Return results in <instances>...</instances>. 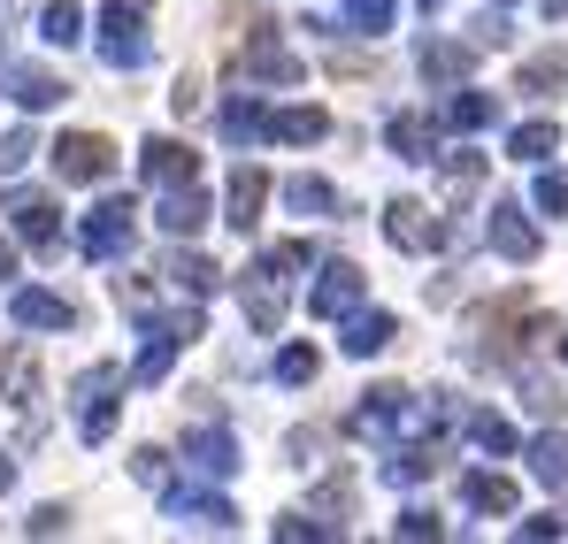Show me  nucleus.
<instances>
[{"mask_svg":"<svg viewBox=\"0 0 568 544\" xmlns=\"http://www.w3.org/2000/svg\"><path fill=\"white\" fill-rule=\"evenodd\" d=\"M307 261H315V246H307V238H292V246H270V254L246 269V322H254L262 338H270V330L284 322V291H292V269H307Z\"/></svg>","mask_w":568,"mask_h":544,"instance_id":"nucleus-1","label":"nucleus"},{"mask_svg":"<svg viewBox=\"0 0 568 544\" xmlns=\"http://www.w3.org/2000/svg\"><path fill=\"white\" fill-rule=\"evenodd\" d=\"M146 8H154V0H100V62H108V70H123V78L154 62Z\"/></svg>","mask_w":568,"mask_h":544,"instance_id":"nucleus-2","label":"nucleus"},{"mask_svg":"<svg viewBox=\"0 0 568 544\" xmlns=\"http://www.w3.org/2000/svg\"><path fill=\"white\" fill-rule=\"evenodd\" d=\"M123 383H131V376L108 368V361H93L70 383V399H78V438H85V445H108V438H115V407H123L115 391H123Z\"/></svg>","mask_w":568,"mask_h":544,"instance_id":"nucleus-3","label":"nucleus"},{"mask_svg":"<svg viewBox=\"0 0 568 544\" xmlns=\"http://www.w3.org/2000/svg\"><path fill=\"white\" fill-rule=\"evenodd\" d=\"M47 154H54V177L62 184H108L115 177V146L100 131H62Z\"/></svg>","mask_w":568,"mask_h":544,"instance_id":"nucleus-4","label":"nucleus"},{"mask_svg":"<svg viewBox=\"0 0 568 544\" xmlns=\"http://www.w3.org/2000/svg\"><path fill=\"white\" fill-rule=\"evenodd\" d=\"M231 70H239L246 85H300V78H307V62L284 47L277 31H254V39L239 47V62H231Z\"/></svg>","mask_w":568,"mask_h":544,"instance_id":"nucleus-5","label":"nucleus"},{"mask_svg":"<svg viewBox=\"0 0 568 544\" xmlns=\"http://www.w3.org/2000/svg\"><path fill=\"white\" fill-rule=\"evenodd\" d=\"M131 238H139V207H131V199H100L93 215H85V230H78V246H85L93 261H123Z\"/></svg>","mask_w":568,"mask_h":544,"instance_id":"nucleus-6","label":"nucleus"},{"mask_svg":"<svg viewBox=\"0 0 568 544\" xmlns=\"http://www.w3.org/2000/svg\"><path fill=\"white\" fill-rule=\"evenodd\" d=\"M162 514L170 522H185V530H239V514H231V499L223 491H207V483H162Z\"/></svg>","mask_w":568,"mask_h":544,"instance_id":"nucleus-7","label":"nucleus"},{"mask_svg":"<svg viewBox=\"0 0 568 544\" xmlns=\"http://www.w3.org/2000/svg\"><path fill=\"white\" fill-rule=\"evenodd\" d=\"M185 468L192 475H207V483H231L246 453H239V438L223 430V422H207V430H185Z\"/></svg>","mask_w":568,"mask_h":544,"instance_id":"nucleus-8","label":"nucleus"},{"mask_svg":"<svg viewBox=\"0 0 568 544\" xmlns=\"http://www.w3.org/2000/svg\"><path fill=\"white\" fill-rule=\"evenodd\" d=\"M384 238H392L399 254H438V246H446V223H438L423 199H392V207H384Z\"/></svg>","mask_w":568,"mask_h":544,"instance_id":"nucleus-9","label":"nucleus"},{"mask_svg":"<svg viewBox=\"0 0 568 544\" xmlns=\"http://www.w3.org/2000/svg\"><path fill=\"white\" fill-rule=\"evenodd\" d=\"M484 238H491V254L499 261H538V223L523 215V199H491V223H484Z\"/></svg>","mask_w":568,"mask_h":544,"instance_id":"nucleus-10","label":"nucleus"},{"mask_svg":"<svg viewBox=\"0 0 568 544\" xmlns=\"http://www.w3.org/2000/svg\"><path fill=\"white\" fill-rule=\"evenodd\" d=\"M362 291H369V276L354 269V261H323V276L307 284V315H323V322H331V315H354Z\"/></svg>","mask_w":568,"mask_h":544,"instance_id":"nucleus-11","label":"nucleus"},{"mask_svg":"<svg viewBox=\"0 0 568 544\" xmlns=\"http://www.w3.org/2000/svg\"><path fill=\"white\" fill-rule=\"evenodd\" d=\"M0 207H8V223H16V238H23V246L62 254V215H54V199H39V192H8Z\"/></svg>","mask_w":568,"mask_h":544,"instance_id":"nucleus-12","label":"nucleus"},{"mask_svg":"<svg viewBox=\"0 0 568 544\" xmlns=\"http://www.w3.org/2000/svg\"><path fill=\"white\" fill-rule=\"evenodd\" d=\"M8 315H16L23 330H78V307H70L62 291H47V284H16V291H8Z\"/></svg>","mask_w":568,"mask_h":544,"instance_id":"nucleus-13","label":"nucleus"},{"mask_svg":"<svg viewBox=\"0 0 568 544\" xmlns=\"http://www.w3.org/2000/svg\"><path fill=\"white\" fill-rule=\"evenodd\" d=\"M384 146H392L399 162H438V115H423V107H399V115L384 123Z\"/></svg>","mask_w":568,"mask_h":544,"instance_id":"nucleus-14","label":"nucleus"},{"mask_svg":"<svg viewBox=\"0 0 568 544\" xmlns=\"http://www.w3.org/2000/svg\"><path fill=\"white\" fill-rule=\"evenodd\" d=\"M139 177L162 184V192H170V184H192L200 177V154L178 146V138H146V146H139Z\"/></svg>","mask_w":568,"mask_h":544,"instance_id":"nucleus-15","label":"nucleus"},{"mask_svg":"<svg viewBox=\"0 0 568 544\" xmlns=\"http://www.w3.org/2000/svg\"><path fill=\"white\" fill-rule=\"evenodd\" d=\"M0 85H8L16 107H31V115H39V107H54V100H70V85H62L54 70H31V62H0Z\"/></svg>","mask_w":568,"mask_h":544,"instance_id":"nucleus-16","label":"nucleus"},{"mask_svg":"<svg viewBox=\"0 0 568 544\" xmlns=\"http://www.w3.org/2000/svg\"><path fill=\"white\" fill-rule=\"evenodd\" d=\"M491 123H499V100H491V92L454 85L438 100V131H491Z\"/></svg>","mask_w":568,"mask_h":544,"instance_id":"nucleus-17","label":"nucleus"},{"mask_svg":"<svg viewBox=\"0 0 568 544\" xmlns=\"http://www.w3.org/2000/svg\"><path fill=\"white\" fill-rule=\"evenodd\" d=\"M415 62H423V78H430V85H462V78L476 70V47H469V39H423V54H415Z\"/></svg>","mask_w":568,"mask_h":544,"instance_id":"nucleus-18","label":"nucleus"},{"mask_svg":"<svg viewBox=\"0 0 568 544\" xmlns=\"http://www.w3.org/2000/svg\"><path fill=\"white\" fill-rule=\"evenodd\" d=\"M262 199H270V170L239 162V177H231V199H223V207H231V230H239V238H246V230L262 223Z\"/></svg>","mask_w":568,"mask_h":544,"instance_id":"nucleus-19","label":"nucleus"},{"mask_svg":"<svg viewBox=\"0 0 568 544\" xmlns=\"http://www.w3.org/2000/svg\"><path fill=\"white\" fill-rule=\"evenodd\" d=\"M392 338H399V322H392L384 307H354V315H346V338H338V346H346L354 361H369V353H384Z\"/></svg>","mask_w":568,"mask_h":544,"instance_id":"nucleus-20","label":"nucleus"},{"mask_svg":"<svg viewBox=\"0 0 568 544\" xmlns=\"http://www.w3.org/2000/svg\"><path fill=\"white\" fill-rule=\"evenodd\" d=\"M154 223H162L170 238H200V223H207V192H200V184H170Z\"/></svg>","mask_w":568,"mask_h":544,"instance_id":"nucleus-21","label":"nucleus"},{"mask_svg":"<svg viewBox=\"0 0 568 544\" xmlns=\"http://www.w3.org/2000/svg\"><path fill=\"white\" fill-rule=\"evenodd\" d=\"M0 391H8V407H23V414L39 422V368H31V346H8V353H0Z\"/></svg>","mask_w":568,"mask_h":544,"instance_id":"nucleus-22","label":"nucleus"},{"mask_svg":"<svg viewBox=\"0 0 568 544\" xmlns=\"http://www.w3.org/2000/svg\"><path fill=\"white\" fill-rule=\"evenodd\" d=\"M215 123H223V138H231V146H254V138H270V107H262L254 92H231Z\"/></svg>","mask_w":568,"mask_h":544,"instance_id":"nucleus-23","label":"nucleus"},{"mask_svg":"<svg viewBox=\"0 0 568 544\" xmlns=\"http://www.w3.org/2000/svg\"><path fill=\"white\" fill-rule=\"evenodd\" d=\"M507 154H515V162H554V154H561V123H554V115L515 123V131H507Z\"/></svg>","mask_w":568,"mask_h":544,"instance_id":"nucleus-24","label":"nucleus"},{"mask_svg":"<svg viewBox=\"0 0 568 544\" xmlns=\"http://www.w3.org/2000/svg\"><path fill=\"white\" fill-rule=\"evenodd\" d=\"M178 353H185V338H170L162 322H146V346H139V361H131V383H162Z\"/></svg>","mask_w":568,"mask_h":544,"instance_id":"nucleus-25","label":"nucleus"},{"mask_svg":"<svg viewBox=\"0 0 568 544\" xmlns=\"http://www.w3.org/2000/svg\"><path fill=\"white\" fill-rule=\"evenodd\" d=\"M323 131H331L323 107H270V138H284V146H315Z\"/></svg>","mask_w":568,"mask_h":544,"instance_id":"nucleus-26","label":"nucleus"},{"mask_svg":"<svg viewBox=\"0 0 568 544\" xmlns=\"http://www.w3.org/2000/svg\"><path fill=\"white\" fill-rule=\"evenodd\" d=\"M523 460H530V475H538L546 491H561V483H568V438H561V430L530 438V445H523Z\"/></svg>","mask_w":568,"mask_h":544,"instance_id":"nucleus-27","label":"nucleus"},{"mask_svg":"<svg viewBox=\"0 0 568 544\" xmlns=\"http://www.w3.org/2000/svg\"><path fill=\"white\" fill-rule=\"evenodd\" d=\"M462 499H469L476 514H515V483L491 475V468H469V475H462Z\"/></svg>","mask_w":568,"mask_h":544,"instance_id":"nucleus-28","label":"nucleus"},{"mask_svg":"<svg viewBox=\"0 0 568 544\" xmlns=\"http://www.w3.org/2000/svg\"><path fill=\"white\" fill-rule=\"evenodd\" d=\"M162 276H170V284H178V291H192V299H207V291H215V284H223V269H215V261H207V254H185V246H178V254H170V261H162Z\"/></svg>","mask_w":568,"mask_h":544,"instance_id":"nucleus-29","label":"nucleus"},{"mask_svg":"<svg viewBox=\"0 0 568 544\" xmlns=\"http://www.w3.org/2000/svg\"><path fill=\"white\" fill-rule=\"evenodd\" d=\"M284 207H292V215H346V199L323 177H284Z\"/></svg>","mask_w":568,"mask_h":544,"instance_id":"nucleus-30","label":"nucleus"},{"mask_svg":"<svg viewBox=\"0 0 568 544\" xmlns=\"http://www.w3.org/2000/svg\"><path fill=\"white\" fill-rule=\"evenodd\" d=\"M39 39H47V47H78V39H85V8H78V0H47Z\"/></svg>","mask_w":568,"mask_h":544,"instance_id":"nucleus-31","label":"nucleus"},{"mask_svg":"<svg viewBox=\"0 0 568 544\" xmlns=\"http://www.w3.org/2000/svg\"><path fill=\"white\" fill-rule=\"evenodd\" d=\"M462 430H469V438L484 445V453H515V445H523V438H515V422H507V414H491V407L462 414Z\"/></svg>","mask_w":568,"mask_h":544,"instance_id":"nucleus-32","label":"nucleus"},{"mask_svg":"<svg viewBox=\"0 0 568 544\" xmlns=\"http://www.w3.org/2000/svg\"><path fill=\"white\" fill-rule=\"evenodd\" d=\"M568 85V54L561 47H554V54H530V62H523V78H515V92H538V100H546V92H561Z\"/></svg>","mask_w":568,"mask_h":544,"instance_id":"nucleus-33","label":"nucleus"},{"mask_svg":"<svg viewBox=\"0 0 568 544\" xmlns=\"http://www.w3.org/2000/svg\"><path fill=\"white\" fill-rule=\"evenodd\" d=\"M438 468V445H392V460H384V483H423Z\"/></svg>","mask_w":568,"mask_h":544,"instance_id":"nucleus-34","label":"nucleus"},{"mask_svg":"<svg viewBox=\"0 0 568 544\" xmlns=\"http://www.w3.org/2000/svg\"><path fill=\"white\" fill-rule=\"evenodd\" d=\"M438 177H446L454 199H469L476 184H484V154H469V146H462V154H438Z\"/></svg>","mask_w":568,"mask_h":544,"instance_id":"nucleus-35","label":"nucleus"},{"mask_svg":"<svg viewBox=\"0 0 568 544\" xmlns=\"http://www.w3.org/2000/svg\"><path fill=\"white\" fill-rule=\"evenodd\" d=\"M315 376H323V353H315V346H284L277 353V383L284 391H300V383H315Z\"/></svg>","mask_w":568,"mask_h":544,"instance_id":"nucleus-36","label":"nucleus"},{"mask_svg":"<svg viewBox=\"0 0 568 544\" xmlns=\"http://www.w3.org/2000/svg\"><path fill=\"white\" fill-rule=\"evenodd\" d=\"M523 407H530V414H561L568 399H561V383H554V376H538V368H523Z\"/></svg>","mask_w":568,"mask_h":544,"instance_id":"nucleus-37","label":"nucleus"},{"mask_svg":"<svg viewBox=\"0 0 568 544\" xmlns=\"http://www.w3.org/2000/svg\"><path fill=\"white\" fill-rule=\"evenodd\" d=\"M392 8L399 0H346V31H369L377 39V31H392Z\"/></svg>","mask_w":568,"mask_h":544,"instance_id":"nucleus-38","label":"nucleus"},{"mask_svg":"<svg viewBox=\"0 0 568 544\" xmlns=\"http://www.w3.org/2000/svg\"><path fill=\"white\" fill-rule=\"evenodd\" d=\"M530 207H538V215H561V207H568V170H538V184H530Z\"/></svg>","mask_w":568,"mask_h":544,"instance_id":"nucleus-39","label":"nucleus"},{"mask_svg":"<svg viewBox=\"0 0 568 544\" xmlns=\"http://www.w3.org/2000/svg\"><path fill=\"white\" fill-rule=\"evenodd\" d=\"M131 475H139L146 491H162V483H170V453H162V445H139V453H131Z\"/></svg>","mask_w":568,"mask_h":544,"instance_id":"nucleus-40","label":"nucleus"},{"mask_svg":"<svg viewBox=\"0 0 568 544\" xmlns=\"http://www.w3.org/2000/svg\"><path fill=\"white\" fill-rule=\"evenodd\" d=\"M392 537H446V522H438L430 506H407V514L392 522Z\"/></svg>","mask_w":568,"mask_h":544,"instance_id":"nucleus-41","label":"nucleus"},{"mask_svg":"<svg viewBox=\"0 0 568 544\" xmlns=\"http://www.w3.org/2000/svg\"><path fill=\"white\" fill-rule=\"evenodd\" d=\"M70 530V506H39L31 522H23V537H62Z\"/></svg>","mask_w":568,"mask_h":544,"instance_id":"nucleus-42","label":"nucleus"},{"mask_svg":"<svg viewBox=\"0 0 568 544\" xmlns=\"http://www.w3.org/2000/svg\"><path fill=\"white\" fill-rule=\"evenodd\" d=\"M31 154H39V138H31V131H8V138H0V170H23Z\"/></svg>","mask_w":568,"mask_h":544,"instance_id":"nucleus-43","label":"nucleus"},{"mask_svg":"<svg viewBox=\"0 0 568 544\" xmlns=\"http://www.w3.org/2000/svg\"><path fill=\"white\" fill-rule=\"evenodd\" d=\"M170 107L192 115V107H200V78H178V85H170Z\"/></svg>","mask_w":568,"mask_h":544,"instance_id":"nucleus-44","label":"nucleus"},{"mask_svg":"<svg viewBox=\"0 0 568 544\" xmlns=\"http://www.w3.org/2000/svg\"><path fill=\"white\" fill-rule=\"evenodd\" d=\"M568 522H554V514H530V522H523V530H515V537H561Z\"/></svg>","mask_w":568,"mask_h":544,"instance_id":"nucleus-45","label":"nucleus"},{"mask_svg":"<svg viewBox=\"0 0 568 544\" xmlns=\"http://www.w3.org/2000/svg\"><path fill=\"white\" fill-rule=\"evenodd\" d=\"M8 276H16V246L0 238V284H8Z\"/></svg>","mask_w":568,"mask_h":544,"instance_id":"nucleus-46","label":"nucleus"},{"mask_svg":"<svg viewBox=\"0 0 568 544\" xmlns=\"http://www.w3.org/2000/svg\"><path fill=\"white\" fill-rule=\"evenodd\" d=\"M8 483H16V453H0V491H8Z\"/></svg>","mask_w":568,"mask_h":544,"instance_id":"nucleus-47","label":"nucleus"},{"mask_svg":"<svg viewBox=\"0 0 568 544\" xmlns=\"http://www.w3.org/2000/svg\"><path fill=\"white\" fill-rule=\"evenodd\" d=\"M538 8H546V16H554V23H561V16H568V0H538Z\"/></svg>","mask_w":568,"mask_h":544,"instance_id":"nucleus-48","label":"nucleus"},{"mask_svg":"<svg viewBox=\"0 0 568 544\" xmlns=\"http://www.w3.org/2000/svg\"><path fill=\"white\" fill-rule=\"evenodd\" d=\"M484 8H515V0H484Z\"/></svg>","mask_w":568,"mask_h":544,"instance_id":"nucleus-49","label":"nucleus"}]
</instances>
